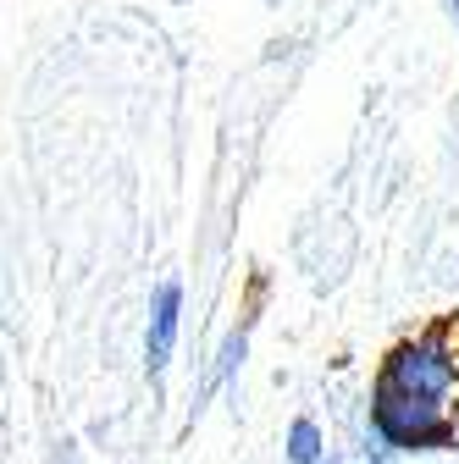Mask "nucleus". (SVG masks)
<instances>
[{
	"instance_id": "5",
	"label": "nucleus",
	"mask_w": 459,
	"mask_h": 464,
	"mask_svg": "<svg viewBox=\"0 0 459 464\" xmlns=\"http://www.w3.org/2000/svg\"><path fill=\"white\" fill-rule=\"evenodd\" d=\"M454 12H459V0H454Z\"/></svg>"
},
{
	"instance_id": "2",
	"label": "nucleus",
	"mask_w": 459,
	"mask_h": 464,
	"mask_svg": "<svg viewBox=\"0 0 459 464\" xmlns=\"http://www.w3.org/2000/svg\"><path fill=\"white\" fill-rule=\"evenodd\" d=\"M178 315H183V287L161 282L150 294V332H144V365L161 371L171 360V343H178Z\"/></svg>"
},
{
	"instance_id": "3",
	"label": "nucleus",
	"mask_w": 459,
	"mask_h": 464,
	"mask_svg": "<svg viewBox=\"0 0 459 464\" xmlns=\"http://www.w3.org/2000/svg\"><path fill=\"white\" fill-rule=\"evenodd\" d=\"M321 448L327 442H321V426L316 420H294L288 426V459L294 464H321Z\"/></svg>"
},
{
	"instance_id": "1",
	"label": "nucleus",
	"mask_w": 459,
	"mask_h": 464,
	"mask_svg": "<svg viewBox=\"0 0 459 464\" xmlns=\"http://www.w3.org/2000/svg\"><path fill=\"white\" fill-rule=\"evenodd\" d=\"M371 420L382 442L410 453L459 442V321L398 343L382 360Z\"/></svg>"
},
{
	"instance_id": "4",
	"label": "nucleus",
	"mask_w": 459,
	"mask_h": 464,
	"mask_svg": "<svg viewBox=\"0 0 459 464\" xmlns=\"http://www.w3.org/2000/svg\"><path fill=\"white\" fill-rule=\"evenodd\" d=\"M244 360V332H233V337H227V348H221V360H216V382H227V376H233V365Z\"/></svg>"
}]
</instances>
